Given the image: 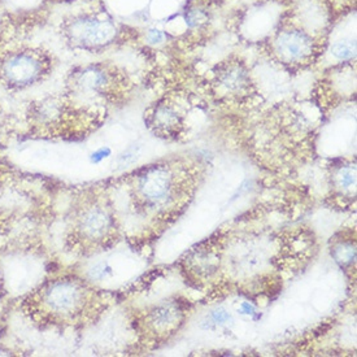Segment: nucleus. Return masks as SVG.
Wrapping results in <instances>:
<instances>
[{
	"mask_svg": "<svg viewBox=\"0 0 357 357\" xmlns=\"http://www.w3.org/2000/svg\"><path fill=\"white\" fill-rule=\"evenodd\" d=\"M265 50L277 63L303 69L319 61L329 48L330 37L338 21L334 0H294L289 4Z\"/></svg>",
	"mask_w": 357,
	"mask_h": 357,
	"instance_id": "1",
	"label": "nucleus"
},
{
	"mask_svg": "<svg viewBox=\"0 0 357 357\" xmlns=\"http://www.w3.org/2000/svg\"><path fill=\"white\" fill-rule=\"evenodd\" d=\"M102 304L98 292L75 277L40 283L21 301L22 313L40 330L75 328L94 317Z\"/></svg>",
	"mask_w": 357,
	"mask_h": 357,
	"instance_id": "2",
	"label": "nucleus"
},
{
	"mask_svg": "<svg viewBox=\"0 0 357 357\" xmlns=\"http://www.w3.org/2000/svg\"><path fill=\"white\" fill-rule=\"evenodd\" d=\"M107 114L77 102L66 93L47 95L28 104L22 132L30 139H82L105 121Z\"/></svg>",
	"mask_w": 357,
	"mask_h": 357,
	"instance_id": "3",
	"label": "nucleus"
},
{
	"mask_svg": "<svg viewBox=\"0 0 357 357\" xmlns=\"http://www.w3.org/2000/svg\"><path fill=\"white\" fill-rule=\"evenodd\" d=\"M57 33L61 42L72 51L103 54L113 48L139 43L141 30L114 19L102 1L64 15Z\"/></svg>",
	"mask_w": 357,
	"mask_h": 357,
	"instance_id": "4",
	"label": "nucleus"
},
{
	"mask_svg": "<svg viewBox=\"0 0 357 357\" xmlns=\"http://www.w3.org/2000/svg\"><path fill=\"white\" fill-rule=\"evenodd\" d=\"M130 75L111 61H98L72 68L66 77L64 93L79 103L108 113L132 99Z\"/></svg>",
	"mask_w": 357,
	"mask_h": 357,
	"instance_id": "5",
	"label": "nucleus"
},
{
	"mask_svg": "<svg viewBox=\"0 0 357 357\" xmlns=\"http://www.w3.org/2000/svg\"><path fill=\"white\" fill-rule=\"evenodd\" d=\"M57 59L43 46L20 43L0 52V87L20 93L42 85L56 69Z\"/></svg>",
	"mask_w": 357,
	"mask_h": 357,
	"instance_id": "6",
	"label": "nucleus"
},
{
	"mask_svg": "<svg viewBox=\"0 0 357 357\" xmlns=\"http://www.w3.org/2000/svg\"><path fill=\"white\" fill-rule=\"evenodd\" d=\"M116 234V221L109 208L95 203L75 213L68 241L75 251L91 254L112 245Z\"/></svg>",
	"mask_w": 357,
	"mask_h": 357,
	"instance_id": "7",
	"label": "nucleus"
},
{
	"mask_svg": "<svg viewBox=\"0 0 357 357\" xmlns=\"http://www.w3.org/2000/svg\"><path fill=\"white\" fill-rule=\"evenodd\" d=\"M50 17L51 8L42 4L33 10H15L6 0H0V52L28 40Z\"/></svg>",
	"mask_w": 357,
	"mask_h": 357,
	"instance_id": "8",
	"label": "nucleus"
},
{
	"mask_svg": "<svg viewBox=\"0 0 357 357\" xmlns=\"http://www.w3.org/2000/svg\"><path fill=\"white\" fill-rule=\"evenodd\" d=\"M172 190V178L167 168L152 167L137 176L135 195L146 206H156L167 199Z\"/></svg>",
	"mask_w": 357,
	"mask_h": 357,
	"instance_id": "9",
	"label": "nucleus"
},
{
	"mask_svg": "<svg viewBox=\"0 0 357 357\" xmlns=\"http://www.w3.org/2000/svg\"><path fill=\"white\" fill-rule=\"evenodd\" d=\"M218 87L226 94H239L250 87V73L242 61H227L216 73Z\"/></svg>",
	"mask_w": 357,
	"mask_h": 357,
	"instance_id": "10",
	"label": "nucleus"
},
{
	"mask_svg": "<svg viewBox=\"0 0 357 357\" xmlns=\"http://www.w3.org/2000/svg\"><path fill=\"white\" fill-rule=\"evenodd\" d=\"M21 132V123L17 117L0 102V150L7 149Z\"/></svg>",
	"mask_w": 357,
	"mask_h": 357,
	"instance_id": "11",
	"label": "nucleus"
},
{
	"mask_svg": "<svg viewBox=\"0 0 357 357\" xmlns=\"http://www.w3.org/2000/svg\"><path fill=\"white\" fill-rule=\"evenodd\" d=\"M331 55L338 59L339 61H351L356 56V42L355 39L338 40L330 47Z\"/></svg>",
	"mask_w": 357,
	"mask_h": 357,
	"instance_id": "12",
	"label": "nucleus"
},
{
	"mask_svg": "<svg viewBox=\"0 0 357 357\" xmlns=\"http://www.w3.org/2000/svg\"><path fill=\"white\" fill-rule=\"evenodd\" d=\"M174 320H176L174 310H168L167 307L158 308L152 313V317H151V321L158 329H167L168 326L174 325Z\"/></svg>",
	"mask_w": 357,
	"mask_h": 357,
	"instance_id": "13",
	"label": "nucleus"
},
{
	"mask_svg": "<svg viewBox=\"0 0 357 357\" xmlns=\"http://www.w3.org/2000/svg\"><path fill=\"white\" fill-rule=\"evenodd\" d=\"M78 1H84V0H42V6L47 7V8H52L56 6H64V4H75ZM86 1H94V0H86Z\"/></svg>",
	"mask_w": 357,
	"mask_h": 357,
	"instance_id": "14",
	"label": "nucleus"
},
{
	"mask_svg": "<svg viewBox=\"0 0 357 357\" xmlns=\"http://www.w3.org/2000/svg\"><path fill=\"white\" fill-rule=\"evenodd\" d=\"M215 319H216L218 322H222V321L227 319V314H226L225 312H216V313H215Z\"/></svg>",
	"mask_w": 357,
	"mask_h": 357,
	"instance_id": "15",
	"label": "nucleus"
},
{
	"mask_svg": "<svg viewBox=\"0 0 357 357\" xmlns=\"http://www.w3.org/2000/svg\"><path fill=\"white\" fill-rule=\"evenodd\" d=\"M269 1H277L280 4H284V6H289L290 3H292L294 0H269Z\"/></svg>",
	"mask_w": 357,
	"mask_h": 357,
	"instance_id": "16",
	"label": "nucleus"
},
{
	"mask_svg": "<svg viewBox=\"0 0 357 357\" xmlns=\"http://www.w3.org/2000/svg\"><path fill=\"white\" fill-rule=\"evenodd\" d=\"M1 287H3V275H1V272H0V292H1Z\"/></svg>",
	"mask_w": 357,
	"mask_h": 357,
	"instance_id": "17",
	"label": "nucleus"
}]
</instances>
